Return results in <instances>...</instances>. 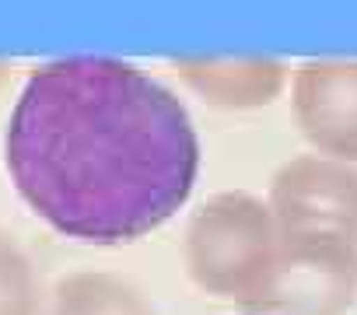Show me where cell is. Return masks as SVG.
<instances>
[{
    "label": "cell",
    "mask_w": 357,
    "mask_h": 315,
    "mask_svg": "<svg viewBox=\"0 0 357 315\" xmlns=\"http://www.w3.org/2000/svg\"><path fill=\"white\" fill-rule=\"evenodd\" d=\"M294 112L305 137L336 162H357V60H319L294 81Z\"/></svg>",
    "instance_id": "4"
},
{
    "label": "cell",
    "mask_w": 357,
    "mask_h": 315,
    "mask_svg": "<svg viewBox=\"0 0 357 315\" xmlns=\"http://www.w3.org/2000/svg\"><path fill=\"white\" fill-rule=\"evenodd\" d=\"M56 315H147V308L109 277H74L56 294Z\"/></svg>",
    "instance_id": "5"
},
{
    "label": "cell",
    "mask_w": 357,
    "mask_h": 315,
    "mask_svg": "<svg viewBox=\"0 0 357 315\" xmlns=\"http://www.w3.org/2000/svg\"><path fill=\"white\" fill-rule=\"evenodd\" d=\"M273 217L284 249L357 256V169L336 158L291 162L273 186Z\"/></svg>",
    "instance_id": "2"
},
{
    "label": "cell",
    "mask_w": 357,
    "mask_h": 315,
    "mask_svg": "<svg viewBox=\"0 0 357 315\" xmlns=\"http://www.w3.org/2000/svg\"><path fill=\"white\" fill-rule=\"evenodd\" d=\"M277 228L249 197L211 203L190 231V266L197 280L221 294H259L277 273Z\"/></svg>",
    "instance_id": "3"
},
{
    "label": "cell",
    "mask_w": 357,
    "mask_h": 315,
    "mask_svg": "<svg viewBox=\"0 0 357 315\" xmlns=\"http://www.w3.org/2000/svg\"><path fill=\"white\" fill-rule=\"evenodd\" d=\"M197 81L204 88H214L225 102H266L280 84V70L273 63H238V74H231V63L225 70L211 63L197 74Z\"/></svg>",
    "instance_id": "6"
},
{
    "label": "cell",
    "mask_w": 357,
    "mask_h": 315,
    "mask_svg": "<svg viewBox=\"0 0 357 315\" xmlns=\"http://www.w3.org/2000/svg\"><path fill=\"white\" fill-rule=\"evenodd\" d=\"M4 158L46 224L112 245L154 231L190 200L200 144L183 102L133 63L67 56L25 81Z\"/></svg>",
    "instance_id": "1"
},
{
    "label": "cell",
    "mask_w": 357,
    "mask_h": 315,
    "mask_svg": "<svg viewBox=\"0 0 357 315\" xmlns=\"http://www.w3.org/2000/svg\"><path fill=\"white\" fill-rule=\"evenodd\" d=\"M0 315H32V287L11 252H0Z\"/></svg>",
    "instance_id": "7"
}]
</instances>
